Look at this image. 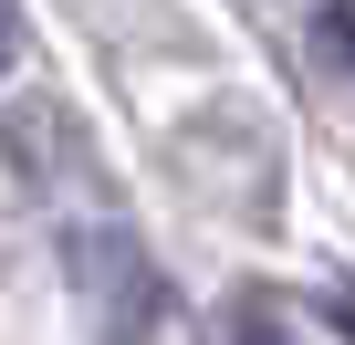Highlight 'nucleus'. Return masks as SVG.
Returning a JSON list of instances; mask_svg holds the SVG:
<instances>
[{"label": "nucleus", "mask_w": 355, "mask_h": 345, "mask_svg": "<svg viewBox=\"0 0 355 345\" xmlns=\"http://www.w3.org/2000/svg\"><path fill=\"white\" fill-rule=\"evenodd\" d=\"M230 345H303V335H293V314H282V303H261V293H251V303L230 314Z\"/></svg>", "instance_id": "1"}, {"label": "nucleus", "mask_w": 355, "mask_h": 345, "mask_svg": "<svg viewBox=\"0 0 355 345\" xmlns=\"http://www.w3.org/2000/svg\"><path fill=\"white\" fill-rule=\"evenodd\" d=\"M11 63H21V11L0 0V84H11Z\"/></svg>", "instance_id": "2"}]
</instances>
